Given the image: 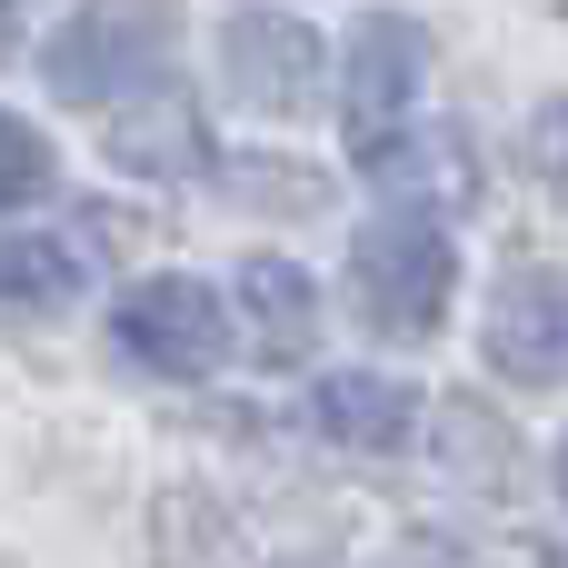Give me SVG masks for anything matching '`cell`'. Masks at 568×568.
<instances>
[{
    "mask_svg": "<svg viewBox=\"0 0 568 568\" xmlns=\"http://www.w3.org/2000/svg\"><path fill=\"white\" fill-rule=\"evenodd\" d=\"M349 290H359V320H369L379 339H439L449 290H459L449 230H429V220H379V230H359Z\"/></svg>",
    "mask_w": 568,
    "mask_h": 568,
    "instance_id": "6da1fadb",
    "label": "cell"
},
{
    "mask_svg": "<svg viewBox=\"0 0 568 568\" xmlns=\"http://www.w3.org/2000/svg\"><path fill=\"white\" fill-rule=\"evenodd\" d=\"M110 339L130 369L150 379H210L230 359V310L200 290V280H140L120 310H110Z\"/></svg>",
    "mask_w": 568,
    "mask_h": 568,
    "instance_id": "7a4b0ae2",
    "label": "cell"
},
{
    "mask_svg": "<svg viewBox=\"0 0 568 568\" xmlns=\"http://www.w3.org/2000/svg\"><path fill=\"white\" fill-rule=\"evenodd\" d=\"M160 70V20L150 10H70L50 30V90L70 110H120Z\"/></svg>",
    "mask_w": 568,
    "mask_h": 568,
    "instance_id": "3957f363",
    "label": "cell"
},
{
    "mask_svg": "<svg viewBox=\"0 0 568 568\" xmlns=\"http://www.w3.org/2000/svg\"><path fill=\"white\" fill-rule=\"evenodd\" d=\"M419 70H429V40H419V20H399V10H369L359 30H349V90H339V120H349V150H359V170L409 130V100H419Z\"/></svg>",
    "mask_w": 568,
    "mask_h": 568,
    "instance_id": "277c9868",
    "label": "cell"
},
{
    "mask_svg": "<svg viewBox=\"0 0 568 568\" xmlns=\"http://www.w3.org/2000/svg\"><path fill=\"white\" fill-rule=\"evenodd\" d=\"M220 50H230V90H240L250 110H270V120L310 110V90H320V40H310L300 10H230Z\"/></svg>",
    "mask_w": 568,
    "mask_h": 568,
    "instance_id": "5b68a950",
    "label": "cell"
},
{
    "mask_svg": "<svg viewBox=\"0 0 568 568\" xmlns=\"http://www.w3.org/2000/svg\"><path fill=\"white\" fill-rule=\"evenodd\" d=\"M369 180L399 200L389 220H419V210H429V230H439V220H459V210L479 200V160H469V130H459V120L399 130V140L369 160Z\"/></svg>",
    "mask_w": 568,
    "mask_h": 568,
    "instance_id": "8992f818",
    "label": "cell"
},
{
    "mask_svg": "<svg viewBox=\"0 0 568 568\" xmlns=\"http://www.w3.org/2000/svg\"><path fill=\"white\" fill-rule=\"evenodd\" d=\"M110 160L140 170V180H190V170H200V110H190L170 80H150L140 100L110 110Z\"/></svg>",
    "mask_w": 568,
    "mask_h": 568,
    "instance_id": "52a82bcc",
    "label": "cell"
},
{
    "mask_svg": "<svg viewBox=\"0 0 568 568\" xmlns=\"http://www.w3.org/2000/svg\"><path fill=\"white\" fill-rule=\"evenodd\" d=\"M489 359L509 379H568V290L559 280H509L489 310Z\"/></svg>",
    "mask_w": 568,
    "mask_h": 568,
    "instance_id": "ba28073f",
    "label": "cell"
},
{
    "mask_svg": "<svg viewBox=\"0 0 568 568\" xmlns=\"http://www.w3.org/2000/svg\"><path fill=\"white\" fill-rule=\"evenodd\" d=\"M240 310H250V349H260V359L290 369V359L320 349V310H310V280H300L290 260H270V250L240 260Z\"/></svg>",
    "mask_w": 568,
    "mask_h": 568,
    "instance_id": "9c48e42d",
    "label": "cell"
},
{
    "mask_svg": "<svg viewBox=\"0 0 568 568\" xmlns=\"http://www.w3.org/2000/svg\"><path fill=\"white\" fill-rule=\"evenodd\" d=\"M310 419H320V439H339V449H399V439H409V389L349 369V379H320Z\"/></svg>",
    "mask_w": 568,
    "mask_h": 568,
    "instance_id": "30bf717a",
    "label": "cell"
},
{
    "mask_svg": "<svg viewBox=\"0 0 568 568\" xmlns=\"http://www.w3.org/2000/svg\"><path fill=\"white\" fill-rule=\"evenodd\" d=\"M70 250L50 240V230H0V310H50V300H70Z\"/></svg>",
    "mask_w": 568,
    "mask_h": 568,
    "instance_id": "8fae6325",
    "label": "cell"
},
{
    "mask_svg": "<svg viewBox=\"0 0 568 568\" xmlns=\"http://www.w3.org/2000/svg\"><path fill=\"white\" fill-rule=\"evenodd\" d=\"M40 190H50V140H40L30 120H10V110H0V210L40 200Z\"/></svg>",
    "mask_w": 568,
    "mask_h": 568,
    "instance_id": "7c38bea8",
    "label": "cell"
},
{
    "mask_svg": "<svg viewBox=\"0 0 568 568\" xmlns=\"http://www.w3.org/2000/svg\"><path fill=\"white\" fill-rule=\"evenodd\" d=\"M230 190H240V200H280V210H320V180L270 170V160H240V170H230Z\"/></svg>",
    "mask_w": 568,
    "mask_h": 568,
    "instance_id": "4fadbf2b",
    "label": "cell"
},
{
    "mask_svg": "<svg viewBox=\"0 0 568 568\" xmlns=\"http://www.w3.org/2000/svg\"><path fill=\"white\" fill-rule=\"evenodd\" d=\"M529 170H539V180L568 200V100H549V110L529 120Z\"/></svg>",
    "mask_w": 568,
    "mask_h": 568,
    "instance_id": "5bb4252c",
    "label": "cell"
},
{
    "mask_svg": "<svg viewBox=\"0 0 568 568\" xmlns=\"http://www.w3.org/2000/svg\"><path fill=\"white\" fill-rule=\"evenodd\" d=\"M10 40H20V20H10V10H0V50H10Z\"/></svg>",
    "mask_w": 568,
    "mask_h": 568,
    "instance_id": "9a60e30c",
    "label": "cell"
},
{
    "mask_svg": "<svg viewBox=\"0 0 568 568\" xmlns=\"http://www.w3.org/2000/svg\"><path fill=\"white\" fill-rule=\"evenodd\" d=\"M559 489H568V449H559Z\"/></svg>",
    "mask_w": 568,
    "mask_h": 568,
    "instance_id": "2e32d148",
    "label": "cell"
}]
</instances>
